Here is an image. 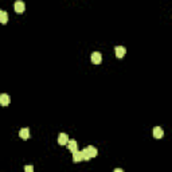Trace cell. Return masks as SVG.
Returning a JSON list of instances; mask_svg holds the SVG:
<instances>
[{"mask_svg": "<svg viewBox=\"0 0 172 172\" xmlns=\"http://www.w3.org/2000/svg\"><path fill=\"white\" fill-rule=\"evenodd\" d=\"M14 10L16 11V14H23L26 10V4L23 3L22 0H18V1H15V4H14Z\"/></svg>", "mask_w": 172, "mask_h": 172, "instance_id": "cell-1", "label": "cell"}, {"mask_svg": "<svg viewBox=\"0 0 172 172\" xmlns=\"http://www.w3.org/2000/svg\"><path fill=\"white\" fill-rule=\"evenodd\" d=\"M114 51H116V57L117 58H122L125 54H127V48H125L124 46H116Z\"/></svg>", "mask_w": 172, "mask_h": 172, "instance_id": "cell-2", "label": "cell"}, {"mask_svg": "<svg viewBox=\"0 0 172 172\" xmlns=\"http://www.w3.org/2000/svg\"><path fill=\"white\" fill-rule=\"evenodd\" d=\"M101 61H102L101 53H98V51H94V53L92 54V62L94 65H100V63H101Z\"/></svg>", "mask_w": 172, "mask_h": 172, "instance_id": "cell-3", "label": "cell"}, {"mask_svg": "<svg viewBox=\"0 0 172 172\" xmlns=\"http://www.w3.org/2000/svg\"><path fill=\"white\" fill-rule=\"evenodd\" d=\"M67 149L70 151L71 153L75 152V151H78V144H77L75 140H69L67 141Z\"/></svg>", "mask_w": 172, "mask_h": 172, "instance_id": "cell-4", "label": "cell"}, {"mask_svg": "<svg viewBox=\"0 0 172 172\" xmlns=\"http://www.w3.org/2000/svg\"><path fill=\"white\" fill-rule=\"evenodd\" d=\"M85 149L87 151V153H89L90 159H92V157H97V155H98V151H97V148H96V147H93V145H89V147H86Z\"/></svg>", "mask_w": 172, "mask_h": 172, "instance_id": "cell-5", "label": "cell"}, {"mask_svg": "<svg viewBox=\"0 0 172 172\" xmlns=\"http://www.w3.org/2000/svg\"><path fill=\"white\" fill-rule=\"evenodd\" d=\"M0 105H3V106L10 105V96L8 94H6V93L0 94Z\"/></svg>", "mask_w": 172, "mask_h": 172, "instance_id": "cell-6", "label": "cell"}, {"mask_svg": "<svg viewBox=\"0 0 172 172\" xmlns=\"http://www.w3.org/2000/svg\"><path fill=\"white\" fill-rule=\"evenodd\" d=\"M164 136V131H163L160 127H155L153 128V137L155 139H161Z\"/></svg>", "mask_w": 172, "mask_h": 172, "instance_id": "cell-7", "label": "cell"}, {"mask_svg": "<svg viewBox=\"0 0 172 172\" xmlns=\"http://www.w3.org/2000/svg\"><path fill=\"white\" fill-rule=\"evenodd\" d=\"M67 141H69V136L66 133H61L58 136V144L59 145H65V144H67Z\"/></svg>", "mask_w": 172, "mask_h": 172, "instance_id": "cell-8", "label": "cell"}, {"mask_svg": "<svg viewBox=\"0 0 172 172\" xmlns=\"http://www.w3.org/2000/svg\"><path fill=\"white\" fill-rule=\"evenodd\" d=\"M19 136H20V139H23V140H27V139L30 137V129L28 128H23V129H20Z\"/></svg>", "mask_w": 172, "mask_h": 172, "instance_id": "cell-9", "label": "cell"}, {"mask_svg": "<svg viewBox=\"0 0 172 172\" xmlns=\"http://www.w3.org/2000/svg\"><path fill=\"white\" fill-rule=\"evenodd\" d=\"M73 161H74V163H81V161H83V160H82V153H81V151H75V152H73Z\"/></svg>", "mask_w": 172, "mask_h": 172, "instance_id": "cell-10", "label": "cell"}, {"mask_svg": "<svg viewBox=\"0 0 172 172\" xmlns=\"http://www.w3.org/2000/svg\"><path fill=\"white\" fill-rule=\"evenodd\" d=\"M7 22H8V14H7L6 11H3V14L0 16V23H1V24H7Z\"/></svg>", "mask_w": 172, "mask_h": 172, "instance_id": "cell-11", "label": "cell"}, {"mask_svg": "<svg viewBox=\"0 0 172 172\" xmlns=\"http://www.w3.org/2000/svg\"><path fill=\"white\" fill-rule=\"evenodd\" d=\"M81 153H82V160L83 161H89L90 156H89V153H87V151L83 149V151H81Z\"/></svg>", "mask_w": 172, "mask_h": 172, "instance_id": "cell-12", "label": "cell"}, {"mask_svg": "<svg viewBox=\"0 0 172 172\" xmlns=\"http://www.w3.org/2000/svg\"><path fill=\"white\" fill-rule=\"evenodd\" d=\"M24 171L26 172H32V171H34V167H32V166H26L24 167Z\"/></svg>", "mask_w": 172, "mask_h": 172, "instance_id": "cell-13", "label": "cell"}, {"mask_svg": "<svg viewBox=\"0 0 172 172\" xmlns=\"http://www.w3.org/2000/svg\"><path fill=\"white\" fill-rule=\"evenodd\" d=\"M114 172H122V169H121V168H116Z\"/></svg>", "mask_w": 172, "mask_h": 172, "instance_id": "cell-14", "label": "cell"}, {"mask_svg": "<svg viewBox=\"0 0 172 172\" xmlns=\"http://www.w3.org/2000/svg\"><path fill=\"white\" fill-rule=\"evenodd\" d=\"M1 14H3V10H0V16H1Z\"/></svg>", "mask_w": 172, "mask_h": 172, "instance_id": "cell-15", "label": "cell"}]
</instances>
